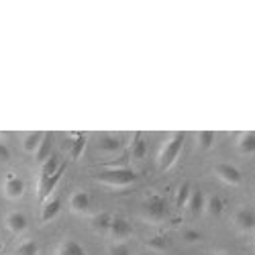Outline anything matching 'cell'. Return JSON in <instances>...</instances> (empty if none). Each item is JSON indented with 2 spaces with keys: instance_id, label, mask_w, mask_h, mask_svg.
<instances>
[{
  "instance_id": "6da1fadb",
  "label": "cell",
  "mask_w": 255,
  "mask_h": 255,
  "mask_svg": "<svg viewBox=\"0 0 255 255\" xmlns=\"http://www.w3.org/2000/svg\"><path fill=\"white\" fill-rule=\"evenodd\" d=\"M100 184L104 186H113V188H125L131 186L137 180V174L129 167H113V169H104L94 176Z\"/></svg>"
},
{
  "instance_id": "7a4b0ae2",
  "label": "cell",
  "mask_w": 255,
  "mask_h": 255,
  "mask_svg": "<svg viewBox=\"0 0 255 255\" xmlns=\"http://www.w3.org/2000/svg\"><path fill=\"white\" fill-rule=\"evenodd\" d=\"M184 141H186V135L184 133H176L172 139H167L163 143V147L157 153V167L159 169H169L176 163V159H178V155L182 151V147H184Z\"/></svg>"
},
{
  "instance_id": "3957f363",
  "label": "cell",
  "mask_w": 255,
  "mask_h": 255,
  "mask_svg": "<svg viewBox=\"0 0 255 255\" xmlns=\"http://www.w3.org/2000/svg\"><path fill=\"white\" fill-rule=\"evenodd\" d=\"M167 215V202L165 198L153 194V196H147L143 202H141V217L149 223H159L163 221Z\"/></svg>"
},
{
  "instance_id": "277c9868",
  "label": "cell",
  "mask_w": 255,
  "mask_h": 255,
  "mask_svg": "<svg viewBox=\"0 0 255 255\" xmlns=\"http://www.w3.org/2000/svg\"><path fill=\"white\" fill-rule=\"evenodd\" d=\"M215 174H217L219 180H223V182L229 184V186H239V184L243 182L241 172H239L235 165H231V163H219V165L215 167Z\"/></svg>"
},
{
  "instance_id": "5b68a950",
  "label": "cell",
  "mask_w": 255,
  "mask_h": 255,
  "mask_svg": "<svg viewBox=\"0 0 255 255\" xmlns=\"http://www.w3.org/2000/svg\"><path fill=\"white\" fill-rule=\"evenodd\" d=\"M63 172H66V165L61 163V167L57 169V172H55L51 178H47V180H39V182H37V196H39V200H45V198L53 192V188H55V184L61 180Z\"/></svg>"
},
{
  "instance_id": "8992f818",
  "label": "cell",
  "mask_w": 255,
  "mask_h": 255,
  "mask_svg": "<svg viewBox=\"0 0 255 255\" xmlns=\"http://www.w3.org/2000/svg\"><path fill=\"white\" fill-rule=\"evenodd\" d=\"M2 190H4V196H6V198L16 200V198L23 196V192H25V184H23V180H20L18 176L8 174V176H6V180H4Z\"/></svg>"
},
{
  "instance_id": "52a82bcc",
  "label": "cell",
  "mask_w": 255,
  "mask_h": 255,
  "mask_svg": "<svg viewBox=\"0 0 255 255\" xmlns=\"http://www.w3.org/2000/svg\"><path fill=\"white\" fill-rule=\"evenodd\" d=\"M111 237L115 239V241H125L127 237L131 235V225L127 223L123 217H119V215H113V225H111Z\"/></svg>"
},
{
  "instance_id": "ba28073f",
  "label": "cell",
  "mask_w": 255,
  "mask_h": 255,
  "mask_svg": "<svg viewBox=\"0 0 255 255\" xmlns=\"http://www.w3.org/2000/svg\"><path fill=\"white\" fill-rule=\"evenodd\" d=\"M70 208H72V212H78V215H82V212H88V208H90V194L84 192V190L74 192L70 196Z\"/></svg>"
},
{
  "instance_id": "9c48e42d",
  "label": "cell",
  "mask_w": 255,
  "mask_h": 255,
  "mask_svg": "<svg viewBox=\"0 0 255 255\" xmlns=\"http://www.w3.org/2000/svg\"><path fill=\"white\" fill-rule=\"evenodd\" d=\"M235 225H237L241 231H251V229H255V212H251V210H247V208L237 210Z\"/></svg>"
},
{
  "instance_id": "30bf717a",
  "label": "cell",
  "mask_w": 255,
  "mask_h": 255,
  "mask_svg": "<svg viewBox=\"0 0 255 255\" xmlns=\"http://www.w3.org/2000/svg\"><path fill=\"white\" fill-rule=\"evenodd\" d=\"M55 255H88V253H86V249H84L78 241L66 239V241H61V243H59Z\"/></svg>"
},
{
  "instance_id": "8fae6325",
  "label": "cell",
  "mask_w": 255,
  "mask_h": 255,
  "mask_svg": "<svg viewBox=\"0 0 255 255\" xmlns=\"http://www.w3.org/2000/svg\"><path fill=\"white\" fill-rule=\"evenodd\" d=\"M6 227L12 231V233H23L27 229V217L23 212H10L6 217Z\"/></svg>"
},
{
  "instance_id": "7c38bea8",
  "label": "cell",
  "mask_w": 255,
  "mask_h": 255,
  "mask_svg": "<svg viewBox=\"0 0 255 255\" xmlns=\"http://www.w3.org/2000/svg\"><path fill=\"white\" fill-rule=\"evenodd\" d=\"M237 147H239V151L245 153V155L255 153V133H253V131L241 133V137H239V141H237Z\"/></svg>"
},
{
  "instance_id": "4fadbf2b",
  "label": "cell",
  "mask_w": 255,
  "mask_h": 255,
  "mask_svg": "<svg viewBox=\"0 0 255 255\" xmlns=\"http://www.w3.org/2000/svg\"><path fill=\"white\" fill-rule=\"evenodd\" d=\"M61 210V202L59 200H49L43 204V210H41V223H51L55 217H59Z\"/></svg>"
},
{
  "instance_id": "5bb4252c",
  "label": "cell",
  "mask_w": 255,
  "mask_h": 255,
  "mask_svg": "<svg viewBox=\"0 0 255 255\" xmlns=\"http://www.w3.org/2000/svg\"><path fill=\"white\" fill-rule=\"evenodd\" d=\"M204 204H206L204 194L200 192V190H192V196H190V200H188V210H190V215H192V217L200 215L202 208H204Z\"/></svg>"
},
{
  "instance_id": "9a60e30c",
  "label": "cell",
  "mask_w": 255,
  "mask_h": 255,
  "mask_svg": "<svg viewBox=\"0 0 255 255\" xmlns=\"http://www.w3.org/2000/svg\"><path fill=\"white\" fill-rule=\"evenodd\" d=\"M98 149L104 153H115L121 149V141L115 135H100L98 139Z\"/></svg>"
},
{
  "instance_id": "2e32d148",
  "label": "cell",
  "mask_w": 255,
  "mask_h": 255,
  "mask_svg": "<svg viewBox=\"0 0 255 255\" xmlns=\"http://www.w3.org/2000/svg\"><path fill=\"white\" fill-rule=\"evenodd\" d=\"M51 155H53V153H51V135L45 133L43 141H41V145H39V149L35 151V159H37L41 165H43Z\"/></svg>"
},
{
  "instance_id": "e0dca14e",
  "label": "cell",
  "mask_w": 255,
  "mask_h": 255,
  "mask_svg": "<svg viewBox=\"0 0 255 255\" xmlns=\"http://www.w3.org/2000/svg\"><path fill=\"white\" fill-rule=\"evenodd\" d=\"M45 133H41V131H33V133H27L25 139H23V147H25V151H37L39 149V145L41 141H43Z\"/></svg>"
},
{
  "instance_id": "ac0fdd59",
  "label": "cell",
  "mask_w": 255,
  "mask_h": 255,
  "mask_svg": "<svg viewBox=\"0 0 255 255\" xmlns=\"http://www.w3.org/2000/svg\"><path fill=\"white\" fill-rule=\"evenodd\" d=\"M111 225H113V215H109V212H100V215L92 217V227L100 233H109Z\"/></svg>"
},
{
  "instance_id": "d6986e66",
  "label": "cell",
  "mask_w": 255,
  "mask_h": 255,
  "mask_svg": "<svg viewBox=\"0 0 255 255\" xmlns=\"http://www.w3.org/2000/svg\"><path fill=\"white\" fill-rule=\"evenodd\" d=\"M61 167V163H59V159L55 157V155H51L43 165H41V174H39V180H47V178H51L57 169Z\"/></svg>"
},
{
  "instance_id": "ffe728a7",
  "label": "cell",
  "mask_w": 255,
  "mask_h": 255,
  "mask_svg": "<svg viewBox=\"0 0 255 255\" xmlns=\"http://www.w3.org/2000/svg\"><path fill=\"white\" fill-rule=\"evenodd\" d=\"M204 208H206V212L210 217H221L223 210H225V204H223V200L219 196H210V198H206Z\"/></svg>"
},
{
  "instance_id": "44dd1931",
  "label": "cell",
  "mask_w": 255,
  "mask_h": 255,
  "mask_svg": "<svg viewBox=\"0 0 255 255\" xmlns=\"http://www.w3.org/2000/svg\"><path fill=\"white\" fill-rule=\"evenodd\" d=\"M145 151H147V145H145V139L137 133L133 137V147H131V155L133 159H143L145 157Z\"/></svg>"
},
{
  "instance_id": "7402d4cb",
  "label": "cell",
  "mask_w": 255,
  "mask_h": 255,
  "mask_svg": "<svg viewBox=\"0 0 255 255\" xmlns=\"http://www.w3.org/2000/svg\"><path fill=\"white\" fill-rule=\"evenodd\" d=\"M86 145H88V137L84 135V133H78L76 135V141L72 145V157L74 159H80L82 153H84V149H86Z\"/></svg>"
},
{
  "instance_id": "603a6c76",
  "label": "cell",
  "mask_w": 255,
  "mask_h": 255,
  "mask_svg": "<svg viewBox=\"0 0 255 255\" xmlns=\"http://www.w3.org/2000/svg\"><path fill=\"white\" fill-rule=\"evenodd\" d=\"M196 139H198V147H200V149L208 151L210 147L215 145V131H200L196 135Z\"/></svg>"
},
{
  "instance_id": "cb8c5ba5",
  "label": "cell",
  "mask_w": 255,
  "mask_h": 255,
  "mask_svg": "<svg viewBox=\"0 0 255 255\" xmlns=\"http://www.w3.org/2000/svg\"><path fill=\"white\" fill-rule=\"evenodd\" d=\"M190 196H192V190H190V184H182V186H180V190H178V194H176V206H178V208L188 206Z\"/></svg>"
},
{
  "instance_id": "d4e9b609",
  "label": "cell",
  "mask_w": 255,
  "mask_h": 255,
  "mask_svg": "<svg viewBox=\"0 0 255 255\" xmlns=\"http://www.w3.org/2000/svg\"><path fill=\"white\" fill-rule=\"evenodd\" d=\"M14 255H39L37 243H35V241H25V243H20V245L14 249Z\"/></svg>"
},
{
  "instance_id": "484cf974",
  "label": "cell",
  "mask_w": 255,
  "mask_h": 255,
  "mask_svg": "<svg viewBox=\"0 0 255 255\" xmlns=\"http://www.w3.org/2000/svg\"><path fill=\"white\" fill-rule=\"evenodd\" d=\"M184 241H186V243H198V241H200V233L194 231V229L184 231Z\"/></svg>"
},
{
  "instance_id": "4316f807",
  "label": "cell",
  "mask_w": 255,
  "mask_h": 255,
  "mask_svg": "<svg viewBox=\"0 0 255 255\" xmlns=\"http://www.w3.org/2000/svg\"><path fill=\"white\" fill-rule=\"evenodd\" d=\"M109 255H131V251H129V247H127V245H123V243H117L115 247H111Z\"/></svg>"
},
{
  "instance_id": "83f0119b",
  "label": "cell",
  "mask_w": 255,
  "mask_h": 255,
  "mask_svg": "<svg viewBox=\"0 0 255 255\" xmlns=\"http://www.w3.org/2000/svg\"><path fill=\"white\" fill-rule=\"evenodd\" d=\"M10 159V151L4 143H0V163H6Z\"/></svg>"
},
{
  "instance_id": "f1b7e54d",
  "label": "cell",
  "mask_w": 255,
  "mask_h": 255,
  "mask_svg": "<svg viewBox=\"0 0 255 255\" xmlns=\"http://www.w3.org/2000/svg\"><path fill=\"white\" fill-rule=\"evenodd\" d=\"M149 245H151V247H155V249H159V251H161V249H165V241H163L161 237H159V239H151V241H149Z\"/></svg>"
},
{
  "instance_id": "f546056e",
  "label": "cell",
  "mask_w": 255,
  "mask_h": 255,
  "mask_svg": "<svg viewBox=\"0 0 255 255\" xmlns=\"http://www.w3.org/2000/svg\"><path fill=\"white\" fill-rule=\"evenodd\" d=\"M217 255H231V253H217Z\"/></svg>"
},
{
  "instance_id": "4dcf8cb0",
  "label": "cell",
  "mask_w": 255,
  "mask_h": 255,
  "mask_svg": "<svg viewBox=\"0 0 255 255\" xmlns=\"http://www.w3.org/2000/svg\"><path fill=\"white\" fill-rule=\"evenodd\" d=\"M139 255H151V253H139Z\"/></svg>"
},
{
  "instance_id": "1f68e13d",
  "label": "cell",
  "mask_w": 255,
  "mask_h": 255,
  "mask_svg": "<svg viewBox=\"0 0 255 255\" xmlns=\"http://www.w3.org/2000/svg\"><path fill=\"white\" fill-rule=\"evenodd\" d=\"M0 247H2V241H0Z\"/></svg>"
}]
</instances>
